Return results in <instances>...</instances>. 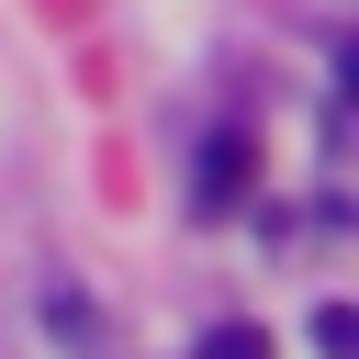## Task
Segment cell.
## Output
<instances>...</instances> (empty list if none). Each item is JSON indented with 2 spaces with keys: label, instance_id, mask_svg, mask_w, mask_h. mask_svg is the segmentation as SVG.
I'll return each mask as SVG.
<instances>
[{
  "label": "cell",
  "instance_id": "obj_1",
  "mask_svg": "<svg viewBox=\"0 0 359 359\" xmlns=\"http://www.w3.org/2000/svg\"><path fill=\"white\" fill-rule=\"evenodd\" d=\"M247 180H258V146H247V135H213V146H202V168H191V202H202V213H236V202H247Z\"/></svg>",
  "mask_w": 359,
  "mask_h": 359
},
{
  "label": "cell",
  "instance_id": "obj_2",
  "mask_svg": "<svg viewBox=\"0 0 359 359\" xmlns=\"http://www.w3.org/2000/svg\"><path fill=\"white\" fill-rule=\"evenodd\" d=\"M191 359H280V348H269V325H213Z\"/></svg>",
  "mask_w": 359,
  "mask_h": 359
},
{
  "label": "cell",
  "instance_id": "obj_3",
  "mask_svg": "<svg viewBox=\"0 0 359 359\" xmlns=\"http://www.w3.org/2000/svg\"><path fill=\"white\" fill-rule=\"evenodd\" d=\"M314 348L348 359V348H359V314H348V303H314Z\"/></svg>",
  "mask_w": 359,
  "mask_h": 359
}]
</instances>
